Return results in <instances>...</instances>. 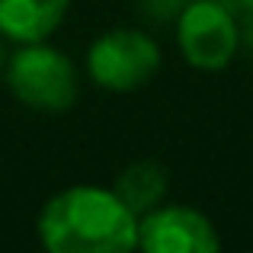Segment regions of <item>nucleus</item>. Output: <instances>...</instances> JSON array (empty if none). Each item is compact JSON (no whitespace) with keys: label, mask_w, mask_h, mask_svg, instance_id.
<instances>
[{"label":"nucleus","mask_w":253,"mask_h":253,"mask_svg":"<svg viewBox=\"0 0 253 253\" xmlns=\"http://www.w3.org/2000/svg\"><path fill=\"white\" fill-rule=\"evenodd\" d=\"M241 3H244V6H247V10H253V0H241Z\"/></svg>","instance_id":"9"},{"label":"nucleus","mask_w":253,"mask_h":253,"mask_svg":"<svg viewBox=\"0 0 253 253\" xmlns=\"http://www.w3.org/2000/svg\"><path fill=\"white\" fill-rule=\"evenodd\" d=\"M167 186H170L167 183V170H164L157 161H135V164H128V167L119 173L112 192L141 218L144 211L157 209V205L167 199Z\"/></svg>","instance_id":"7"},{"label":"nucleus","mask_w":253,"mask_h":253,"mask_svg":"<svg viewBox=\"0 0 253 253\" xmlns=\"http://www.w3.org/2000/svg\"><path fill=\"white\" fill-rule=\"evenodd\" d=\"M3 81L23 106L36 112H64L77 103V68L48 42H26L6 58Z\"/></svg>","instance_id":"2"},{"label":"nucleus","mask_w":253,"mask_h":253,"mask_svg":"<svg viewBox=\"0 0 253 253\" xmlns=\"http://www.w3.org/2000/svg\"><path fill=\"white\" fill-rule=\"evenodd\" d=\"M138 247L148 253H215L211 221L186 205H157L138 218Z\"/></svg>","instance_id":"5"},{"label":"nucleus","mask_w":253,"mask_h":253,"mask_svg":"<svg viewBox=\"0 0 253 253\" xmlns=\"http://www.w3.org/2000/svg\"><path fill=\"white\" fill-rule=\"evenodd\" d=\"M71 0H0V36L16 45L45 42L64 23Z\"/></svg>","instance_id":"6"},{"label":"nucleus","mask_w":253,"mask_h":253,"mask_svg":"<svg viewBox=\"0 0 253 253\" xmlns=\"http://www.w3.org/2000/svg\"><path fill=\"white\" fill-rule=\"evenodd\" d=\"M3 71H6V51H3V42H0V77H3Z\"/></svg>","instance_id":"8"},{"label":"nucleus","mask_w":253,"mask_h":253,"mask_svg":"<svg viewBox=\"0 0 253 253\" xmlns=\"http://www.w3.org/2000/svg\"><path fill=\"white\" fill-rule=\"evenodd\" d=\"M161 68V48L141 29H109L86 51V74L112 93L138 90Z\"/></svg>","instance_id":"3"},{"label":"nucleus","mask_w":253,"mask_h":253,"mask_svg":"<svg viewBox=\"0 0 253 253\" xmlns=\"http://www.w3.org/2000/svg\"><path fill=\"white\" fill-rule=\"evenodd\" d=\"M39 241L51 253H125L138 247V215L103 186H68L39 211Z\"/></svg>","instance_id":"1"},{"label":"nucleus","mask_w":253,"mask_h":253,"mask_svg":"<svg viewBox=\"0 0 253 253\" xmlns=\"http://www.w3.org/2000/svg\"><path fill=\"white\" fill-rule=\"evenodd\" d=\"M176 42L183 58L199 71H221L241 45L234 16L218 0H189L176 19Z\"/></svg>","instance_id":"4"}]
</instances>
